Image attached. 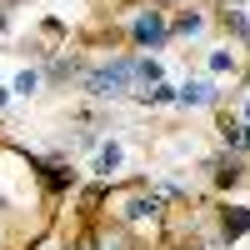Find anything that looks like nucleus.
<instances>
[{"label": "nucleus", "mask_w": 250, "mask_h": 250, "mask_svg": "<svg viewBox=\"0 0 250 250\" xmlns=\"http://www.w3.org/2000/svg\"><path fill=\"white\" fill-rule=\"evenodd\" d=\"M130 75H135V60H120V65H110V70H95V75L85 80V85H90L95 95H125Z\"/></svg>", "instance_id": "obj_1"}, {"label": "nucleus", "mask_w": 250, "mask_h": 250, "mask_svg": "<svg viewBox=\"0 0 250 250\" xmlns=\"http://www.w3.org/2000/svg\"><path fill=\"white\" fill-rule=\"evenodd\" d=\"M210 95H215V90L205 85V80H190V85L180 90V100H185V105H205V100H210Z\"/></svg>", "instance_id": "obj_2"}, {"label": "nucleus", "mask_w": 250, "mask_h": 250, "mask_svg": "<svg viewBox=\"0 0 250 250\" xmlns=\"http://www.w3.org/2000/svg\"><path fill=\"white\" fill-rule=\"evenodd\" d=\"M115 165H120V145L110 140V145H100V155H95V170H105V175H110Z\"/></svg>", "instance_id": "obj_3"}, {"label": "nucleus", "mask_w": 250, "mask_h": 250, "mask_svg": "<svg viewBox=\"0 0 250 250\" xmlns=\"http://www.w3.org/2000/svg\"><path fill=\"white\" fill-rule=\"evenodd\" d=\"M135 35H140V40H160V15H145V20H135Z\"/></svg>", "instance_id": "obj_4"}, {"label": "nucleus", "mask_w": 250, "mask_h": 250, "mask_svg": "<svg viewBox=\"0 0 250 250\" xmlns=\"http://www.w3.org/2000/svg\"><path fill=\"white\" fill-rule=\"evenodd\" d=\"M15 90H20V95H35V90H40V75H35V70H20V75H15Z\"/></svg>", "instance_id": "obj_5"}, {"label": "nucleus", "mask_w": 250, "mask_h": 250, "mask_svg": "<svg viewBox=\"0 0 250 250\" xmlns=\"http://www.w3.org/2000/svg\"><path fill=\"white\" fill-rule=\"evenodd\" d=\"M0 105H5V90H0Z\"/></svg>", "instance_id": "obj_6"}]
</instances>
